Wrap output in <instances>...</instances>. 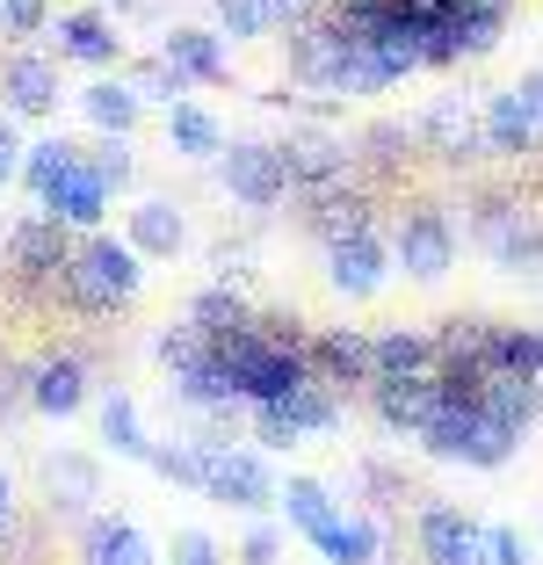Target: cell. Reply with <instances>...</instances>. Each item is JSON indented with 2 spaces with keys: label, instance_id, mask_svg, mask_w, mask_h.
<instances>
[{
  "label": "cell",
  "instance_id": "cell-1",
  "mask_svg": "<svg viewBox=\"0 0 543 565\" xmlns=\"http://www.w3.org/2000/svg\"><path fill=\"white\" fill-rule=\"evenodd\" d=\"M420 443L435 449V457H449V465H471V471H500L514 457V443L522 435L508 428V420H493L478 399H457V392H443V406H435V420L420 428Z\"/></svg>",
  "mask_w": 543,
  "mask_h": 565
},
{
  "label": "cell",
  "instance_id": "cell-2",
  "mask_svg": "<svg viewBox=\"0 0 543 565\" xmlns=\"http://www.w3.org/2000/svg\"><path fill=\"white\" fill-rule=\"evenodd\" d=\"M138 282H146V268H138L131 247H116V239H87V247L66 262V298L81 305V312H116V305H131Z\"/></svg>",
  "mask_w": 543,
  "mask_h": 565
},
{
  "label": "cell",
  "instance_id": "cell-3",
  "mask_svg": "<svg viewBox=\"0 0 543 565\" xmlns=\"http://www.w3.org/2000/svg\"><path fill=\"white\" fill-rule=\"evenodd\" d=\"M160 363H167V377H174V392L189 406H232V384H225V370H217V355H211V341H203L196 327H174L160 341Z\"/></svg>",
  "mask_w": 543,
  "mask_h": 565
},
{
  "label": "cell",
  "instance_id": "cell-4",
  "mask_svg": "<svg viewBox=\"0 0 543 565\" xmlns=\"http://www.w3.org/2000/svg\"><path fill=\"white\" fill-rule=\"evenodd\" d=\"M392 262H406V276L435 282L449 276V262H457V225H449L443 211H406L392 233Z\"/></svg>",
  "mask_w": 543,
  "mask_h": 565
},
{
  "label": "cell",
  "instance_id": "cell-5",
  "mask_svg": "<svg viewBox=\"0 0 543 565\" xmlns=\"http://www.w3.org/2000/svg\"><path fill=\"white\" fill-rule=\"evenodd\" d=\"M500 22H508V0H464V8H449L443 30H435V44H428V66H457V58L493 51Z\"/></svg>",
  "mask_w": 543,
  "mask_h": 565
},
{
  "label": "cell",
  "instance_id": "cell-6",
  "mask_svg": "<svg viewBox=\"0 0 543 565\" xmlns=\"http://www.w3.org/2000/svg\"><path fill=\"white\" fill-rule=\"evenodd\" d=\"M333 420H341V406H333L327 384H297V392H283V399H268L262 414H254V428H262V443L290 449L297 435H319V428H333Z\"/></svg>",
  "mask_w": 543,
  "mask_h": 565
},
{
  "label": "cell",
  "instance_id": "cell-7",
  "mask_svg": "<svg viewBox=\"0 0 543 565\" xmlns=\"http://www.w3.org/2000/svg\"><path fill=\"white\" fill-rule=\"evenodd\" d=\"M203 493L225 500V508H268L276 500V479L254 449H211L203 457Z\"/></svg>",
  "mask_w": 543,
  "mask_h": 565
},
{
  "label": "cell",
  "instance_id": "cell-8",
  "mask_svg": "<svg viewBox=\"0 0 543 565\" xmlns=\"http://www.w3.org/2000/svg\"><path fill=\"white\" fill-rule=\"evenodd\" d=\"M478 233H486V247H493V262L508 268V276H543V233L522 211L486 203V211H478Z\"/></svg>",
  "mask_w": 543,
  "mask_h": 565
},
{
  "label": "cell",
  "instance_id": "cell-9",
  "mask_svg": "<svg viewBox=\"0 0 543 565\" xmlns=\"http://www.w3.org/2000/svg\"><path fill=\"white\" fill-rule=\"evenodd\" d=\"M225 189L247 211H268V203L290 196V174H283V152L276 146H232L225 152Z\"/></svg>",
  "mask_w": 543,
  "mask_h": 565
},
{
  "label": "cell",
  "instance_id": "cell-10",
  "mask_svg": "<svg viewBox=\"0 0 543 565\" xmlns=\"http://www.w3.org/2000/svg\"><path fill=\"white\" fill-rule=\"evenodd\" d=\"M384 268H392V247H384L377 233H348V239L327 247V276H333V290H348V298H377Z\"/></svg>",
  "mask_w": 543,
  "mask_h": 565
},
{
  "label": "cell",
  "instance_id": "cell-11",
  "mask_svg": "<svg viewBox=\"0 0 543 565\" xmlns=\"http://www.w3.org/2000/svg\"><path fill=\"white\" fill-rule=\"evenodd\" d=\"M420 551L435 565H493L486 558V530L471 515H457V508H428L420 515Z\"/></svg>",
  "mask_w": 543,
  "mask_h": 565
},
{
  "label": "cell",
  "instance_id": "cell-12",
  "mask_svg": "<svg viewBox=\"0 0 543 565\" xmlns=\"http://www.w3.org/2000/svg\"><path fill=\"white\" fill-rule=\"evenodd\" d=\"M8 254H15V268L30 282H66V225L58 217H30V225H15V239H8Z\"/></svg>",
  "mask_w": 543,
  "mask_h": 565
},
{
  "label": "cell",
  "instance_id": "cell-13",
  "mask_svg": "<svg viewBox=\"0 0 543 565\" xmlns=\"http://www.w3.org/2000/svg\"><path fill=\"white\" fill-rule=\"evenodd\" d=\"M276 152H283L290 189H327V182H341V174H348V146H341V138H327V131H305V138H290V146H276Z\"/></svg>",
  "mask_w": 543,
  "mask_h": 565
},
{
  "label": "cell",
  "instance_id": "cell-14",
  "mask_svg": "<svg viewBox=\"0 0 543 565\" xmlns=\"http://www.w3.org/2000/svg\"><path fill=\"white\" fill-rule=\"evenodd\" d=\"M377 392V420L398 435H420L443 406V377H406V384H370Z\"/></svg>",
  "mask_w": 543,
  "mask_h": 565
},
{
  "label": "cell",
  "instance_id": "cell-15",
  "mask_svg": "<svg viewBox=\"0 0 543 565\" xmlns=\"http://www.w3.org/2000/svg\"><path fill=\"white\" fill-rule=\"evenodd\" d=\"M102 211H109V189H102V174L87 160H73L44 196V217H58V225H95Z\"/></svg>",
  "mask_w": 543,
  "mask_h": 565
},
{
  "label": "cell",
  "instance_id": "cell-16",
  "mask_svg": "<svg viewBox=\"0 0 543 565\" xmlns=\"http://www.w3.org/2000/svg\"><path fill=\"white\" fill-rule=\"evenodd\" d=\"M362 211H370V203L348 189V174H341V182H327V189H305V225H312L327 247H333V239H348V233H370V217H362Z\"/></svg>",
  "mask_w": 543,
  "mask_h": 565
},
{
  "label": "cell",
  "instance_id": "cell-17",
  "mask_svg": "<svg viewBox=\"0 0 543 565\" xmlns=\"http://www.w3.org/2000/svg\"><path fill=\"white\" fill-rule=\"evenodd\" d=\"M406 377H435V341L428 333H384L370 341V384H406Z\"/></svg>",
  "mask_w": 543,
  "mask_h": 565
},
{
  "label": "cell",
  "instance_id": "cell-18",
  "mask_svg": "<svg viewBox=\"0 0 543 565\" xmlns=\"http://www.w3.org/2000/svg\"><path fill=\"white\" fill-rule=\"evenodd\" d=\"M478 131H486V152H500V160H522V152H536V117L522 109V95H493L486 102V117H478Z\"/></svg>",
  "mask_w": 543,
  "mask_h": 565
},
{
  "label": "cell",
  "instance_id": "cell-19",
  "mask_svg": "<svg viewBox=\"0 0 543 565\" xmlns=\"http://www.w3.org/2000/svg\"><path fill=\"white\" fill-rule=\"evenodd\" d=\"M30 406H36V414H58V420L81 414V406H87V370L73 363V355H51V363H36V370H30Z\"/></svg>",
  "mask_w": 543,
  "mask_h": 565
},
{
  "label": "cell",
  "instance_id": "cell-20",
  "mask_svg": "<svg viewBox=\"0 0 543 565\" xmlns=\"http://www.w3.org/2000/svg\"><path fill=\"white\" fill-rule=\"evenodd\" d=\"M0 95H8V109H15V117H44L51 102H58V73H51L44 58H30V51H22V58H8V66H0Z\"/></svg>",
  "mask_w": 543,
  "mask_h": 565
},
{
  "label": "cell",
  "instance_id": "cell-21",
  "mask_svg": "<svg viewBox=\"0 0 543 565\" xmlns=\"http://www.w3.org/2000/svg\"><path fill=\"white\" fill-rule=\"evenodd\" d=\"M312 384H370V341L362 333H319L312 341Z\"/></svg>",
  "mask_w": 543,
  "mask_h": 565
},
{
  "label": "cell",
  "instance_id": "cell-22",
  "mask_svg": "<svg viewBox=\"0 0 543 565\" xmlns=\"http://www.w3.org/2000/svg\"><path fill=\"white\" fill-rule=\"evenodd\" d=\"M58 51L66 58H81V66H109L116 51H124V36H116V22L109 15H58Z\"/></svg>",
  "mask_w": 543,
  "mask_h": 565
},
{
  "label": "cell",
  "instance_id": "cell-23",
  "mask_svg": "<svg viewBox=\"0 0 543 565\" xmlns=\"http://www.w3.org/2000/svg\"><path fill=\"white\" fill-rule=\"evenodd\" d=\"M160 58L181 81H225V44H217V30H174L160 44Z\"/></svg>",
  "mask_w": 543,
  "mask_h": 565
},
{
  "label": "cell",
  "instance_id": "cell-24",
  "mask_svg": "<svg viewBox=\"0 0 543 565\" xmlns=\"http://www.w3.org/2000/svg\"><path fill=\"white\" fill-rule=\"evenodd\" d=\"M420 138H428L443 160H471V152L486 146V131L471 124V109H464V102H435L428 117H420Z\"/></svg>",
  "mask_w": 543,
  "mask_h": 565
},
{
  "label": "cell",
  "instance_id": "cell-25",
  "mask_svg": "<svg viewBox=\"0 0 543 565\" xmlns=\"http://www.w3.org/2000/svg\"><path fill=\"white\" fill-rule=\"evenodd\" d=\"M478 406H486L493 420H508V428L522 435L529 420L543 414V377H493L486 392H478Z\"/></svg>",
  "mask_w": 543,
  "mask_h": 565
},
{
  "label": "cell",
  "instance_id": "cell-26",
  "mask_svg": "<svg viewBox=\"0 0 543 565\" xmlns=\"http://www.w3.org/2000/svg\"><path fill=\"white\" fill-rule=\"evenodd\" d=\"M167 146H174L181 160H211V152H225V131H217L211 109H196V102H174V109H167Z\"/></svg>",
  "mask_w": 543,
  "mask_h": 565
},
{
  "label": "cell",
  "instance_id": "cell-27",
  "mask_svg": "<svg viewBox=\"0 0 543 565\" xmlns=\"http://www.w3.org/2000/svg\"><path fill=\"white\" fill-rule=\"evenodd\" d=\"M81 109H87V117H95L109 138H124V131L138 124V109H146V102L131 95V81H95V87L81 95Z\"/></svg>",
  "mask_w": 543,
  "mask_h": 565
},
{
  "label": "cell",
  "instance_id": "cell-28",
  "mask_svg": "<svg viewBox=\"0 0 543 565\" xmlns=\"http://www.w3.org/2000/svg\"><path fill=\"white\" fill-rule=\"evenodd\" d=\"M87 565H152V544L131 522H95L87 530Z\"/></svg>",
  "mask_w": 543,
  "mask_h": 565
},
{
  "label": "cell",
  "instance_id": "cell-29",
  "mask_svg": "<svg viewBox=\"0 0 543 565\" xmlns=\"http://www.w3.org/2000/svg\"><path fill=\"white\" fill-rule=\"evenodd\" d=\"M181 247V211L174 203H138L131 211V254H174Z\"/></svg>",
  "mask_w": 543,
  "mask_h": 565
},
{
  "label": "cell",
  "instance_id": "cell-30",
  "mask_svg": "<svg viewBox=\"0 0 543 565\" xmlns=\"http://www.w3.org/2000/svg\"><path fill=\"white\" fill-rule=\"evenodd\" d=\"M493 377H543V333L493 327Z\"/></svg>",
  "mask_w": 543,
  "mask_h": 565
},
{
  "label": "cell",
  "instance_id": "cell-31",
  "mask_svg": "<svg viewBox=\"0 0 543 565\" xmlns=\"http://www.w3.org/2000/svg\"><path fill=\"white\" fill-rule=\"evenodd\" d=\"M312 544L327 551V565H370L377 558V530H370V522H348V515H333Z\"/></svg>",
  "mask_w": 543,
  "mask_h": 565
},
{
  "label": "cell",
  "instance_id": "cell-32",
  "mask_svg": "<svg viewBox=\"0 0 543 565\" xmlns=\"http://www.w3.org/2000/svg\"><path fill=\"white\" fill-rule=\"evenodd\" d=\"M102 443H109L116 457H152L146 420H138V406H131V399H109V406H102Z\"/></svg>",
  "mask_w": 543,
  "mask_h": 565
},
{
  "label": "cell",
  "instance_id": "cell-33",
  "mask_svg": "<svg viewBox=\"0 0 543 565\" xmlns=\"http://www.w3.org/2000/svg\"><path fill=\"white\" fill-rule=\"evenodd\" d=\"M276 500L290 508V522H297L305 536H319V530L333 522V500H327V486H319V479H290V486H283Z\"/></svg>",
  "mask_w": 543,
  "mask_h": 565
},
{
  "label": "cell",
  "instance_id": "cell-34",
  "mask_svg": "<svg viewBox=\"0 0 543 565\" xmlns=\"http://www.w3.org/2000/svg\"><path fill=\"white\" fill-rule=\"evenodd\" d=\"M73 160H81V152H73L66 138H44V146H30V152H22V182L36 189V203L51 196V182H58V174H66Z\"/></svg>",
  "mask_w": 543,
  "mask_h": 565
},
{
  "label": "cell",
  "instance_id": "cell-35",
  "mask_svg": "<svg viewBox=\"0 0 543 565\" xmlns=\"http://www.w3.org/2000/svg\"><path fill=\"white\" fill-rule=\"evenodd\" d=\"M239 319H247V305L232 298V290H203V298L189 305V327H196V333H217V327H239Z\"/></svg>",
  "mask_w": 543,
  "mask_h": 565
},
{
  "label": "cell",
  "instance_id": "cell-36",
  "mask_svg": "<svg viewBox=\"0 0 543 565\" xmlns=\"http://www.w3.org/2000/svg\"><path fill=\"white\" fill-rule=\"evenodd\" d=\"M225 36H268V0H211Z\"/></svg>",
  "mask_w": 543,
  "mask_h": 565
},
{
  "label": "cell",
  "instance_id": "cell-37",
  "mask_svg": "<svg viewBox=\"0 0 543 565\" xmlns=\"http://www.w3.org/2000/svg\"><path fill=\"white\" fill-rule=\"evenodd\" d=\"M181 87H189V81H181L167 58H152V66H138V73H131V95H138V102H167V109H174Z\"/></svg>",
  "mask_w": 543,
  "mask_h": 565
},
{
  "label": "cell",
  "instance_id": "cell-38",
  "mask_svg": "<svg viewBox=\"0 0 543 565\" xmlns=\"http://www.w3.org/2000/svg\"><path fill=\"white\" fill-rule=\"evenodd\" d=\"M203 457H211V449H152L146 465L160 471V479H174V486H203Z\"/></svg>",
  "mask_w": 543,
  "mask_h": 565
},
{
  "label": "cell",
  "instance_id": "cell-39",
  "mask_svg": "<svg viewBox=\"0 0 543 565\" xmlns=\"http://www.w3.org/2000/svg\"><path fill=\"white\" fill-rule=\"evenodd\" d=\"M51 486H58V493L66 500H95V465H87V457H58V465H51Z\"/></svg>",
  "mask_w": 543,
  "mask_h": 565
},
{
  "label": "cell",
  "instance_id": "cell-40",
  "mask_svg": "<svg viewBox=\"0 0 543 565\" xmlns=\"http://www.w3.org/2000/svg\"><path fill=\"white\" fill-rule=\"evenodd\" d=\"M51 22V0H0V30L8 36H36Z\"/></svg>",
  "mask_w": 543,
  "mask_h": 565
},
{
  "label": "cell",
  "instance_id": "cell-41",
  "mask_svg": "<svg viewBox=\"0 0 543 565\" xmlns=\"http://www.w3.org/2000/svg\"><path fill=\"white\" fill-rule=\"evenodd\" d=\"M486 558L493 565H536V544L522 530H486Z\"/></svg>",
  "mask_w": 543,
  "mask_h": 565
},
{
  "label": "cell",
  "instance_id": "cell-42",
  "mask_svg": "<svg viewBox=\"0 0 543 565\" xmlns=\"http://www.w3.org/2000/svg\"><path fill=\"white\" fill-rule=\"evenodd\" d=\"M87 167L102 174V189H124V182H131V152H124V138H109V146H102Z\"/></svg>",
  "mask_w": 543,
  "mask_h": 565
},
{
  "label": "cell",
  "instance_id": "cell-43",
  "mask_svg": "<svg viewBox=\"0 0 543 565\" xmlns=\"http://www.w3.org/2000/svg\"><path fill=\"white\" fill-rule=\"evenodd\" d=\"M174 565H225V558H217V544L203 530H181L174 536Z\"/></svg>",
  "mask_w": 543,
  "mask_h": 565
},
{
  "label": "cell",
  "instance_id": "cell-44",
  "mask_svg": "<svg viewBox=\"0 0 543 565\" xmlns=\"http://www.w3.org/2000/svg\"><path fill=\"white\" fill-rule=\"evenodd\" d=\"M30 406V370H0V420Z\"/></svg>",
  "mask_w": 543,
  "mask_h": 565
},
{
  "label": "cell",
  "instance_id": "cell-45",
  "mask_svg": "<svg viewBox=\"0 0 543 565\" xmlns=\"http://www.w3.org/2000/svg\"><path fill=\"white\" fill-rule=\"evenodd\" d=\"M22 152H30V146L8 131V117H0V182H15V174H22Z\"/></svg>",
  "mask_w": 543,
  "mask_h": 565
},
{
  "label": "cell",
  "instance_id": "cell-46",
  "mask_svg": "<svg viewBox=\"0 0 543 565\" xmlns=\"http://www.w3.org/2000/svg\"><path fill=\"white\" fill-rule=\"evenodd\" d=\"M276 551H283V544H276V530H254L247 544H239V565H276Z\"/></svg>",
  "mask_w": 543,
  "mask_h": 565
},
{
  "label": "cell",
  "instance_id": "cell-47",
  "mask_svg": "<svg viewBox=\"0 0 543 565\" xmlns=\"http://www.w3.org/2000/svg\"><path fill=\"white\" fill-rule=\"evenodd\" d=\"M514 95H522V109H529V117H536V131H543V73H529V81L514 87Z\"/></svg>",
  "mask_w": 543,
  "mask_h": 565
},
{
  "label": "cell",
  "instance_id": "cell-48",
  "mask_svg": "<svg viewBox=\"0 0 543 565\" xmlns=\"http://www.w3.org/2000/svg\"><path fill=\"white\" fill-rule=\"evenodd\" d=\"M8 515H15V486H8V471H0V530H8Z\"/></svg>",
  "mask_w": 543,
  "mask_h": 565
}]
</instances>
